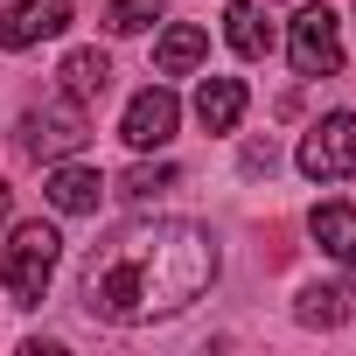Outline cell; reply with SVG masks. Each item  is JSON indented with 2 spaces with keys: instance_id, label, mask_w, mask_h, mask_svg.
Segmentation results:
<instances>
[{
  "instance_id": "52a82bcc",
  "label": "cell",
  "mask_w": 356,
  "mask_h": 356,
  "mask_svg": "<svg viewBox=\"0 0 356 356\" xmlns=\"http://www.w3.org/2000/svg\"><path fill=\"white\" fill-rule=\"evenodd\" d=\"M63 29H70V0H15L0 15V49H35Z\"/></svg>"
},
{
  "instance_id": "ba28073f",
  "label": "cell",
  "mask_w": 356,
  "mask_h": 356,
  "mask_svg": "<svg viewBox=\"0 0 356 356\" xmlns=\"http://www.w3.org/2000/svg\"><path fill=\"white\" fill-rule=\"evenodd\" d=\"M42 196H49V210H63V217H98L105 175H98V168H77V161H56L49 182H42Z\"/></svg>"
},
{
  "instance_id": "4fadbf2b",
  "label": "cell",
  "mask_w": 356,
  "mask_h": 356,
  "mask_svg": "<svg viewBox=\"0 0 356 356\" xmlns=\"http://www.w3.org/2000/svg\"><path fill=\"white\" fill-rule=\"evenodd\" d=\"M224 35H231V49H238L245 63L273 56V29H266V15L252 8V0H231V8H224Z\"/></svg>"
},
{
  "instance_id": "30bf717a",
  "label": "cell",
  "mask_w": 356,
  "mask_h": 356,
  "mask_svg": "<svg viewBox=\"0 0 356 356\" xmlns=\"http://www.w3.org/2000/svg\"><path fill=\"white\" fill-rule=\"evenodd\" d=\"M210 56V29H196V22H175L161 42H154V70L161 77H182V70H196Z\"/></svg>"
},
{
  "instance_id": "3957f363",
  "label": "cell",
  "mask_w": 356,
  "mask_h": 356,
  "mask_svg": "<svg viewBox=\"0 0 356 356\" xmlns=\"http://www.w3.org/2000/svg\"><path fill=\"white\" fill-rule=\"evenodd\" d=\"M84 140H91V119H84V105H42V112H22V126H15V154L22 161H70V154H84Z\"/></svg>"
},
{
  "instance_id": "7c38bea8",
  "label": "cell",
  "mask_w": 356,
  "mask_h": 356,
  "mask_svg": "<svg viewBox=\"0 0 356 356\" xmlns=\"http://www.w3.org/2000/svg\"><path fill=\"white\" fill-rule=\"evenodd\" d=\"M307 231H314V245H321L328 259L356 266V210H349V203H321V210L307 217Z\"/></svg>"
},
{
  "instance_id": "8992f818",
  "label": "cell",
  "mask_w": 356,
  "mask_h": 356,
  "mask_svg": "<svg viewBox=\"0 0 356 356\" xmlns=\"http://www.w3.org/2000/svg\"><path fill=\"white\" fill-rule=\"evenodd\" d=\"M175 126H182V98H175L168 84H147V91L126 105L119 140H126L133 154H147V147H168V140H175Z\"/></svg>"
},
{
  "instance_id": "6da1fadb",
  "label": "cell",
  "mask_w": 356,
  "mask_h": 356,
  "mask_svg": "<svg viewBox=\"0 0 356 356\" xmlns=\"http://www.w3.org/2000/svg\"><path fill=\"white\" fill-rule=\"evenodd\" d=\"M210 280H217V238L203 224L119 231L105 252H91L84 307L112 328H140V321H161V314H182Z\"/></svg>"
},
{
  "instance_id": "ac0fdd59",
  "label": "cell",
  "mask_w": 356,
  "mask_h": 356,
  "mask_svg": "<svg viewBox=\"0 0 356 356\" xmlns=\"http://www.w3.org/2000/svg\"><path fill=\"white\" fill-rule=\"evenodd\" d=\"M15 217V196H8V182H0V224H8Z\"/></svg>"
},
{
  "instance_id": "9c48e42d",
  "label": "cell",
  "mask_w": 356,
  "mask_h": 356,
  "mask_svg": "<svg viewBox=\"0 0 356 356\" xmlns=\"http://www.w3.org/2000/svg\"><path fill=\"white\" fill-rule=\"evenodd\" d=\"M56 84H63L70 105H98V98L112 91V56H105V49H70V56L56 63Z\"/></svg>"
},
{
  "instance_id": "277c9868",
  "label": "cell",
  "mask_w": 356,
  "mask_h": 356,
  "mask_svg": "<svg viewBox=\"0 0 356 356\" xmlns=\"http://www.w3.org/2000/svg\"><path fill=\"white\" fill-rule=\"evenodd\" d=\"M300 175L307 182H349L356 175V112H328L314 119V133L300 140Z\"/></svg>"
},
{
  "instance_id": "8fae6325",
  "label": "cell",
  "mask_w": 356,
  "mask_h": 356,
  "mask_svg": "<svg viewBox=\"0 0 356 356\" xmlns=\"http://www.w3.org/2000/svg\"><path fill=\"white\" fill-rule=\"evenodd\" d=\"M196 119H203L210 133H231V126L245 119V84H238V77H203V84H196Z\"/></svg>"
},
{
  "instance_id": "5b68a950",
  "label": "cell",
  "mask_w": 356,
  "mask_h": 356,
  "mask_svg": "<svg viewBox=\"0 0 356 356\" xmlns=\"http://www.w3.org/2000/svg\"><path fill=\"white\" fill-rule=\"evenodd\" d=\"M286 56L300 77H335L342 70V22L328 8H300L293 29H286Z\"/></svg>"
},
{
  "instance_id": "5bb4252c",
  "label": "cell",
  "mask_w": 356,
  "mask_h": 356,
  "mask_svg": "<svg viewBox=\"0 0 356 356\" xmlns=\"http://www.w3.org/2000/svg\"><path fill=\"white\" fill-rule=\"evenodd\" d=\"M293 314H300L307 328H342V321L356 314V286H342V280H335V286H307Z\"/></svg>"
},
{
  "instance_id": "7a4b0ae2",
  "label": "cell",
  "mask_w": 356,
  "mask_h": 356,
  "mask_svg": "<svg viewBox=\"0 0 356 356\" xmlns=\"http://www.w3.org/2000/svg\"><path fill=\"white\" fill-rule=\"evenodd\" d=\"M56 259H63V238H56V224H15L8 231V245H0V286L15 293V307H35L42 293H49V280H56Z\"/></svg>"
},
{
  "instance_id": "e0dca14e",
  "label": "cell",
  "mask_w": 356,
  "mask_h": 356,
  "mask_svg": "<svg viewBox=\"0 0 356 356\" xmlns=\"http://www.w3.org/2000/svg\"><path fill=\"white\" fill-rule=\"evenodd\" d=\"M273 168H280V147L273 140H252L245 147V175H273Z\"/></svg>"
},
{
  "instance_id": "9a60e30c",
  "label": "cell",
  "mask_w": 356,
  "mask_h": 356,
  "mask_svg": "<svg viewBox=\"0 0 356 356\" xmlns=\"http://www.w3.org/2000/svg\"><path fill=\"white\" fill-rule=\"evenodd\" d=\"M175 182H182V168H175V161H140V168H126L119 196H126V203H154V196H168Z\"/></svg>"
},
{
  "instance_id": "2e32d148",
  "label": "cell",
  "mask_w": 356,
  "mask_h": 356,
  "mask_svg": "<svg viewBox=\"0 0 356 356\" xmlns=\"http://www.w3.org/2000/svg\"><path fill=\"white\" fill-rule=\"evenodd\" d=\"M161 8H168V0H105V29L112 35H140Z\"/></svg>"
}]
</instances>
